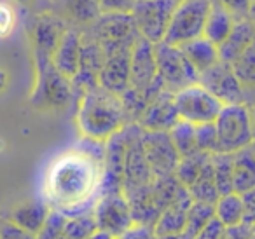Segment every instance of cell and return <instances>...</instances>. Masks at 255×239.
I'll return each instance as SVG.
<instances>
[{
	"mask_svg": "<svg viewBox=\"0 0 255 239\" xmlns=\"http://www.w3.org/2000/svg\"><path fill=\"white\" fill-rule=\"evenodd\" d=\"M129 122L123 98L103 86L98 84L88 89L79 100L77 124L81 133L89 140H109Z\"/></svg>",
	"mask_w": 255,
	"mask_h": 239,
	"instance_id": "cell-1",
	"label": "cell"
},
{
	"mask_svg": "<svg viewBox=\"0 0 255 239\" xmlns=\"http://www.w3.org/2000/svg\"><path fill=\"white\" fill-rule=\"evenodd\" d=\"M219 152L236 154L255 141L254 122L247 103L224 105L215 120Z\"/></svg>",
	"mask_w": 255,
	"mask_h": 239,
	"instance_id": "cell-2",
	"label": "cell"
},
{
	"mask_svg": "<svg viewBox=\"0 0 255 239\" xmlns=\"http://www.w3.org/2000/svg\"><path fill=\"white\" fill-rule=\"evenodd\" d=\"M212 0H180L177 4L168 25L164 42L171 46H182L205 33Z\"/></svg>",
	"mask_w": 255,
	"mask_h": 239,
	"instance_id": "cell-3",
	"label": "cell"
},
{
	"mask_svg": "<svg viewBox=\"0 0 255 239\" xmlns=\"http://www.w3.org/2000/svg\"><path fill=\"white\" fill-rule=\"evenodd\" d=\"M154 51H156L157 75L168 91L177 93L199 82V72L189 63L178 46H171L163 40L154 44Z\"/></svg>",
	"mask_w": 255,
	"mask_h": 239,
	"instance_id": "cell-4",
	"label": "cell"
},
{
	"mask_svg": "<svg viewBox=\"0 0 255 239\" xmlns=\"http://www.w3.org/2000/svg\"><path fill=\"white\" fill-rule=\"evenodd\" d=\"M142 126L136 122H129L121 131L107 140L105 147V169H103V180H102V196L103 194H114L123 192V182H124V164H126V154L129 141L135 136Z\"/></svg>",
	"mask_w": 255,
	"mask_h": 239,
	"instance_id": "cell-5",
	"label": "cell"
},
{
	"mask_svg": "<svg viewBox=\"0 0 255 239\" xmlns=\"http://www.w3.org/2000/svg\"><path fill=\"white\" fill-rule=\"evenodd\" d=\"M175 105L182 120L199 126L215 122L224 103L198 82L175 93Z\"/></svg>",
	"mask_w": 255,
	"mask_h": 239,
	"instance_id": "cell-6",
	"label": "cell"
},
{
	"mask_svg": "<svg viewBox=\"0 0 255 239\" xmlns=\"http://www.w3.org/2000/svg\"><path fill=\"white\" fill-rule=\"evenodd\" d=\"M178 0H136L131 16L138 33L149 42H163Z\"/></svg>",
	"mask_w": 255,
	"mask_h": 239,
	"instance_id": "cell-7",
	"label": "cell"
},
{
	"mask_svg": "<svg viewBox=\"0 0 255 239\" xmlns=\"http://www.w3.org/2000/svg\"><path fill=\"white\" fill-rule=\"evenodd\" d=\"M37 88L32 98L33 105L65 109L75 96L70 79L61 75L53 63L37 65Z\"/></svg>",
	"mask_w": 255,
	"mask_h": 239,
	"instance_id": "cell-8",
	"label": "cell"
},
{
	"mask_svg": "<svg viewBox=\"0 0 255 239\" xmlns=\"http://www.w3.org/2000/svg\"><path fill=\"white\" fill-rule=\"evenodd\" d=\"M142 133L140 129L129 141L126 154V164H124V182H123V192L128 199L145 192L152 187L154 182V171L147 161L145 150L142 143Z\"/></svg>",
	"mask_w": 255,
	"mask_h": 239,
	"instance_id": "cell-9",
	"label": "cell"
},
{
	"mask_svg": "<svg viewBox=\"0 0 255 239\" xmlns=\"http://www.w3.org/2000/svg\"><path fill=\"white\" fill-rule=\"evenodd\" d=\"M93 217L96 222V229L107 232L112 238L121 236L135 224L131 206H129V201L124 196V192L103 194L96 203Z\"/></svg>",
	"mask_w": 255,
	"mask_h": 239,
	"instance_id": "cell-10",
	"label": "cell"
},
{
	"mask_svg": "<svg viewBox=\"0 0 255 239\" xmlns=\"http://www.w3.org/2000/svg\"><path fill=\"white\" fill-rule=\"evenodd\" d=\"M68 26L70 25L54 11L35 14L32 28V46L35 65L53 63V54L56 51V46Z\"/></svg>",
	"mask_w": 255,
	"mask_h": 239,
	"instance_id": "cell-11",
	"label": "cell"
},
{
	"mask_svg": "<svg viewBox=\"0 0 255 239\" xmlns=\"http://www.w3.org/2000/svg\"><path fill=\"white\" fill-rule=\"evenodd\" d=\"M142 143L147 161L154 176L175 175L180 162V154L170 136V131H145L142 133Z\"/></svg>",
	"mask_w": 255,
	"mask_h": 239,
	"instance_id": "cell-12",
	"label": "cell"
},
{
	"mask_svg": "<svg viewBox=\"0 0 255 239\" xmlns=\"http://www.w3.org/2000/svg\"><path fill=\"white\" fill-rule=\"evenodd\" d=\"M199 84L205 86L210 93H213L224 105L247 103V93H245L241 82L238 81L233 65L229 63L219 61L208 70L199 74Z\"/></svg>",
	"mask_w": 255,
	"mask_h": 239,
	"instance_id": "cell-13",
	"label": "cell"
},
{
	"mask_svg": "<svg viewBox=\"0 0 255 239\" xmlns=\"http://www.w3.org/2000/svg\"><path fill=\"white\" fill-rule=\"evenodd\" d=\"M178 120L180 116L175 105V93L164 88L150 100L136 124L145 131H170Z\"/></svg>",
	"mask_w": 255,
	"mask_h": 239,
	"instance_id": "cell-14",
	"label": "cell"
},
{
	"mask_svg": "<svg viewBox=\"0 0 255 239\" xmlns=\"http://www.w3.org/2000/svg\"><path fill=\"white\" fill-rule=\"evenodd\" d=\"M131 53L133 49L110 51L105 54L102 74H100V86L109 91L123 96L129 89V72H131Z\"/></svg>",
	"mask_w": 255,
	"mask_h": 239,
	"instance_id": "cell-15",
	"label": "cell"
},
{
	"mask_svg": "<svg viewBox=\"0 0 255 239\" xmlns=\"http://www.w3.org/2000/svg\"><path fill=\"white\" fill-rule=\"evenodd\" d=\"M82 49V28L68 26L67 32L61 35L56 51L53 54V65L61 75L67 79H74L79 72Z\"/></svg>",
	"mask_w": 255,
	"mask_h": 239,
	"instance_id": "cell-16",
	"label": "cell"
},
{
	"mask_svg": "<svg viewBox=\"0 0 255 239\" xmlns=\"http://www.w3.org/2000/svg\"><path fill=\"white\" fill-rule=\"evenodd\" d=\"M192 197L191 192L187 189H184L178 197L173 201L171 204H168L161 215L157 217L156 224H154V231L159 238L164 236H175V234H182L185 231V224H187V213L189 208L192 204Z\"/></svg>",
	"mask_w": 255,
	"mask_h": 239,
	"instance_id": "cell-17",
	"label": "cell"
},
{
	"mask_svg": "<svg viewBox=\"0 0 255 239\" xmlns=\"http://www.w3.org/2000/svg\"><path fill=\"white\" fill-rule=\"evenodd\" d=\"M89 183V171L86 164H79V161H65L56 169V178H54L53 192L58 196L70 199V197L81 196L86 192Z\"/></svg>",
	"mask_w": 255,
	"mask_h": 239,
	"instance_id": "cell-18",
	"label": "cell"
},
{
	"mask_svg": "<svg viewBox=\"0 0 255 239\" xmlns=\"http://www.w3.org/2000/svg\"><path fill=\"white\" fill-rule=\"evenodd\" d=\"M70 26L88 28L102 16L98 0H56L54 9Z\"/></svg>",
	"mask_w": 255,
	"mask_h": 239,
	"instance_id": "cell-19",
	"label": "cell"
},
{
	"mask_svg": "<svg viewBox=\"0 0 255 239\" xmlns=\"http://www.w3.org/2000/svg\"><path fill=\"white\" fill-rule=\"evenodd\" d=\"M255 39V25L252 19H238L231 30L229 37L219 46V58L224 63L233 65L240 54L247 49Z\"/></svg>",
	"mask_w": 255,
	"mask_h": 239,
	"instance_id": "cell-20",
	"label": "cell"
},
{
	"mask_svg": "<svg viewBox=\"0 0 255 239\" xmlns=\"http://www.w3.org/2000/svg\"><path fill=\"white\" fill-rule=\"evenodd\" d=\"M182 49V53L185 54V58L189 60V63L203 74L205 70H208L210 67H213L215 63H219V47L212 42L210 39H206L205 35L192 39L189 42L178 46Z\"/></svg>",
	"mask_w": 255,
	"mask_h": 239,
	"instance_id": "cell-21",
	"label": "cell"
},
{
	"mask_svg": "<svg viewBox=\"0 0 255 239\" xmlns=\"http://www.w3.org/2000/svg\"><path fill=\"white\" fill-rule=\"evenodd\" d=\"M233 187L236 194L255 189V150L250 147L233 154Z\"/></svg>",
	"mask_w": 255,
	"mask_h": 239,
	"instance_id": "cell-22",
	"label": "cell"
},
{
	"mask_svg": "<svg viewBox=\"0 0 255 239\" xmlns=\"http://www.w3.org/2000/svg\"><path fill=\"white\" fill-rule=\"evenodd\" d=\"M234 23H236V19L233 18V14L220 4L219 0H212V7H210L208 18H206L205 33L203 35L219 47L229 37Z\"/></svg>",
	"mask_w": 255,
	"mask_h": 239,
	"instance_id": "cell-23",
	"label": "cell"
},
{
	"mask_svg": "<svg viewBox=\"0 0 255 239\" xmlns=\"http://www.w3.org/2000/svg\"><path fill=\"white\" fill-rule=\"evenodd\" d=\"M233 70L247 93V105L255 102V39L233 63Z\"/></svg>",
	"mask_w": 255,
	"mask_h": 239,
	"instance_id": "cell-24",
	"label": "cell"
},
{
	"mask_svg": "<svg viewBox=\"0 0 255 239\" xmlns=\"http://www.w3.org/2000/svg\"><path fill=\"white\" fill-rule=\"evenodd\" d=\"M47 213H49V210H47V206L44 203H28L14 208L9 220L14 222L19 227L37 234L40 231V227H42V224L46 222Z\"/></svg>",
	"mask_w": 255,
	"mask_h": 239,
	"instance_id": "cell-25",
	"label": "cell"
},
{
	"mask_svg": "<svg viewBox=\"0 0 255 239\" xmlns=\"http://www.w3.org/2000/svg\"><path fill=\"white\" fill-rule=\"evenodd\" d=\"M215 217L222 222L226 227H234V225L243 224L245 210L241 194L231 192L224 194L215 203Z\"/></svg>",
	"mask_w": 255,
	"mask_h": 239,
	"instance_id": "cell-26",
	"label": "cell"
},
{
	"mask_svg": "<svg viewBox=\"0 0 255 239\" xmlns=\"http://www.w3.org/2000/svg\"><path fill=\"white\" fill-rule=\"evenodd\" d=\"M189 192H191V197L194 201H201V203H210L215 204L220 197V192L217 189L215 183V176H213V164H212V157L210 161L205 164L203 171L199 173L198 180L189 187Z\"/></svg>",
	"mask_w": 255,
	"mask_h": 239,
	"instance_id": "cell-27",
	"label": "cell"
},
{
	"mask_svg": "<svg viewBox=\"0 0 255 239\" xmlns=\"http://www.w3.org/2000/svg\"><path fill=\"white\" fill-rule=\"evenodd\" d=\"M210 157H212V154H206V152H196V154L187 155V157H182L177 166V171H175V176L178 178V182L185 189H189L198 180L199 173L203 171V168L210 161Z\"/></svg>",
	"mask_w": 255,
	"mask_h": 239,
	"instance_id": "cell-28",
	"label": "cell"
},
{
	"mask_svg": "<svg viewBox=\"0 0 255 239\" xmlns=\"http://www.w3.org/2000/svg\"><path fill=\"white\" fill-rule=\"evenodd\" d=\"M170 136L177 147L178 154H180V159L199 152L198 143H196V124L180 119L170 129Z\"/></svg>",
	"mask_w": 255,
	"mask_h": 239,
	"instance_id": "cell-29",
	"label": "cell"
},
{
	"mask_svg": "<svg viewBox=\"0 0 255 239\" xmlns=\"http://www.w3.org/2000/svg\"><path fill=\"white\" fill-rule=\"evenodd\" d=\"M233 162H234L233 154H224V152L212 154L213 176H215V183H217V189H219L220 196L234 192V187H233Z\"/></svg>",
	"mask_w": 255,
	"mask_h": 239,
	"instance_id": "cell-30",
	"label": "cell"
},
{
	"mask_svg": "<svg viewBox=\"0 0 255 239\" xmlns=\"http://www.w3.org/2000/svg\"><path fill=\"white\" fill-rule=\"evenodd\" d=\"M215 217V204L201 203V201H192L187 213V224H185V234L194 239L198 232Z\"/></svg>",
	"mask_w": 255,
	"mask_h": 239,
	"instance_id": "cell-31",
	"label": "cell"
},
{
	"mask_svg": "<svg viewBox=\"0 0 255 239\" xmlns=\"http://www.w3.org/2000/svg\"><path fill=\"white\" fill-rule=\"evenodd\" d=\"M98 231L93 215H79V217L68 218L63 232L58 239H88Z\"/></svg>",
	"mask_w": 255,
	"mask_h": 239,
	"instance_id": "cell-32",
	"label": "cell"
},
{
	"mask_svg": "<svg viewBox=\"0 0 255 239\" xmlns=\"http://www.w3.org/2000/svg\"><path fill=\"white\" fill-rule=\"evenodd\" d=\"M68 217L61 211H49L46 222L42 224L40 231L37 232V239H58L67 225Z\"/></svg>",
	"mask_w": 255,
	"mask_h": 239,
	"instance_id": "cell-33",
	"label": "cell"
},
{
	"mask_svg": "<svg viewBox=\"0 0 255 239\" xmlns=\"http://www.w3.org/2000/svg\"><path fill=\"white\" fill-rule=\"evenodd\" d=\"M196 143H198L199 152H206V154H217L219 152L215 122L196 126Z\"/></svg>",
	"mask_w": 255,
	"mask_h": 239,
	"instance_id": "cell-34",
	"label": "cell"
},
{
	"mask_svg": "<svg viewBox=\"0 0 255 239\" xmlns=\"http://www.w3.org/2000/svg\"><path fill=\"white\" fill-rule=\"evenodd\" d=\"M102 14H131L136 0H98Z\"/></svg>",
	"mask_w": 255,
	"mask_h": 239,
	"instance_id": "cell-35",
	"label": "cell"
},
{
	"mask_svg": "<svg viewBox=\"0 0 255 239\" xmlns=\"http://www.w3.org/2000/svg\"><path fill=\"white\" fill-rule=\"evenodd\" d=\"M220 4L233 14L236 19H250V11L254 5V0H219Z\"/></svg>",
	"mask_w": 255,
	"mask_h": 239,
	"instance_id": "cell-36",
	"label": "cell"
},
{
	"mask_svg": "<svg viewBox=\"0 0 255 239\" xmlns=\"http://www.w3.org/2000/svg\"><path fill=\"white\" fill-rule=\"evenodd\" d=\"M0 239H37V234L7 220L0 222Z\"/></svg>",
	"mask_w": 255,
	"mask_h": 239,
	"instance_id": "cell-37",
	"label": "cell"
},
{
	"mask_svg": "<svg viewBox=\"0 0 255 239\" xmlns=\"http://www.w3.org/2000/svg\"><path fill=\"white\" fill-rule=\"evenodd\" d=\"M114 239H159V236L154 231V225L133 224L128 231H124L123 234Z\"/></svg>",
	"mask_w": 255,
	"mask_h": 239,
	"instance_id": "cell-38",
	"label": "cell"
},
{
	"mask_svg": "<svg viewBox=\"0 0 255 239\" xmlns=\"http://www.w3.org/2000/svg\"><path fill=\"white\" fill-rule=\"evenodd\" d=\"M224 232H226V225L217 217H213L212 220L198 232V236H196L194 239H222Z\"/></svg>",
	"mask_w": 255,
	"mask_h": 239,
	"instance_id": "cell-39",
	"label": "cell"
},
{
	"mask_svg": "<svg viewBox=\"0 0 255 239\" xmlns=\"http://www.w3.org/2000/svg\"><path fill=\"white\" fill-rule=\"evenodd\" d=\"M241 199H243V210H245L243 224L254 227V224H255V189L247 190L245 194H241Z\"/></svg>",
	"mask_w": 255,
	"mask_h": 239,
	"instance_id": "cell-40",
	"label": "cell"
},
{
	"mask_svg": "<svg viewBox=\"0 0 255 239\" xmlns=\"http://www.w3.org/2000/svg\"><path fill=\"white\" fill-rule=\"evenodd\" d=\"M14 2L21 5V7L32 11L33 14H42V12L53 11L54 9L53 0H14Z\"/></svg>",
	"mask_w": 255,
	"mask_h": 239,
	"instance_id": "cell-41",
	"label": "cell"
},
{
	"mask_svg": "<svg viewBox=\"0 0 255 239\" xmlns=\"http://www.w3.org/2000/svg\"><path fill=\"white\" fill-rule=\"evenodd\" d=\"M14 25V12L7 4L0 2V37H5Z\"/></svg>",
	"mask_w": 255,
	"mask_h": 239,
	"instance_id": "cell-42",
	"label": "cell"
},
{
	"mask_svg": "<svg viewBox=\"0 0 255 239\" xmlns=\"http://www.w3.org/2000/svg\"><path fill=\"white\" fill-rule=\"evenodd\" d=\"M254 234L250 225L247 224H240L234 225V227H226L222 239H250V236Z\"/></svg>",
	"mask_w": 255,
	"mask_h": 239,
	"instance_id": "cell-43",
	"label": "cell"
},
{
	"mask_svg": "<svg viewBox=\"0 0 255 239\" xmlns=\"http://www.w3.org/2000/svg\"><path fill=\"white\" fill-rule=\"evenodd\" d=\"M88 239H114L110 234H107V232H103V231H96L93 236H89Z\"/></svg>",
	"mask_w": 255,
	"mask_h": 239,
	"instance_id": "cell-44",
	"label": "cell"
},
{
	"mask_svg": "<svg viewBox=\"0 0 255 239\" xmlns=\"http://www.w3.org/2000/svg\"><path fill=\"white\" fill-rule=\"evenodd\" d=\"M248 109H250L252 122H254V131H255V102H252V103H250V105H248Z\"/></svg>",
	"mask_w": 255,
	"mask_h": 239,
	"instance_id": "cell-45",
	"label": "cell"
},
{
	"mask_svg": "<svg viewBox=\"0 0 255 239\" xmlns=\"http://www.w3.org/2000/svg\"><path fill=\"white\" fill-rule=\"evenodd\" d=\"M250 19H252V23L255 25V0H254V5H252V11H250Z\"/></svg>",
	"mask_w": 255,
	"mask_h": 239,
	"instance_id": "cell-46",
	"label": "cell"
},
{
	"mask_svg": "<svg viewBox=\"0 0 255 239\" xmlns=\"http://www.w3.org/2000/svg\"><path fill=\"white\" fill-rule=\"evenodd\" d=\"M252 148H254V150H255V141H254V143H252Z\"/></svg>",
	"mask_w": 255,
	"mask_h": 239,
	"instance_id": "cell-47",
	"label": "cell"
},
{
	"mask_svg": "<svg viewBox=\"0 0 255 239\" xmlns=\"http://www.w3.org/2000/svg\"><path fill=\"white\" fill-rule=\"evenodd\" d=\"M252 231H254V234H255V224H254V227H252Z\"/></svg>",
	"mask_w": 255,
	"mask_h": 239,
	"instance_id": "cell-48",
	"label": "cell"
},
{
	"mask_svg": "<svg viewBox=\"0 0 255 239\" xmlns=\"http://www.w3.org/2000/svg\"><path fill=\"white\" fill-rule=\"evenodd\" d=\"M250 239H255V234H252V236H250Z\"/></svg>",
	"mask_w": 255,
	"mask_h": 239,
	"instance_id": "cell-49",
	"label": "cell"
},
{
	"mask_svg": "<svg viewBox=\"0 0 255 239\" xmlns=\"http://www.w3.org/2000/svg\"><path fill=\"white\" fill-rule=\"evenodd\" d=\"M53 2H56V0H53Z\"/></svg>",
	"mask_w": 255,
	"mask_h": 239,
	"instance_id": "cell-50",
	"label": "cell"
}]
</instances>
